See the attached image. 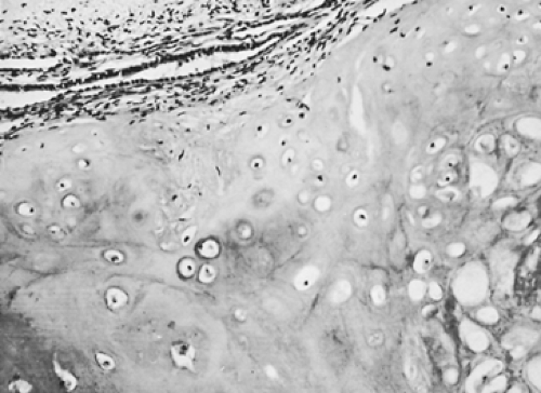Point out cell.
I'll list each match as a JSON object with an SVG mask.
<instances>
[{
    "instance_id": "cell-1",
    "label": "cell",
    "mask_w": 541,
    "mask_h": 393,
    "mask_svg": "<svg viewBox=\"0 0 541 393\" xmlns=\"http://www.w3.org/2000/svg\"><path fill=\"white\" fill-rule=\"evenodd\" d=\"M453 289L456 297L465 305H477L487 295L488 277L485 267L471 263L462 267L457 273Z\"/></svg>"
},
{
    "instance_id": "cell-2",
    "label": "cell",
    "mask_w": 541,
    "mask_h": 393,
    "mask_svg": "<svg viewBox=\"0 0 541 393\" xmlns=\"http://www.w3.org/2000/svg\"><path fill=\"white\" fill-rule=\"evenodd\" d=\"M538 339V333L529 330H515L503 338V347L510 350L513 359H521L527 353L529 346L534 345Z\"/></svg>"
},
{
    "instance_id": "cell-3",
    "label": "cell",
    "mask_w": 541,
    "mask_h": 393,
    "mask_svg": "<svg viewBox=\"0 0 541 393\" xmlns=\"http://www.w3.org/2000/svg\"><path fill=\"white\" fill-rule=\"evenodd\" d=\"M513 258L508 254H500L495 257L491 269L497 282V289L501 293L510 292L513 284Z\"/></svg>"
},
{
    "instance_id": "cell-4",
    "label": "cell",
    "mask_w": 541,
    "mask_h": 393,
    "mask_svg": "<svg viewBox=\"0 0 541 393\" xmlns=\"http://www.w3.org/2000/svg\"><path fill=\"white\" fill-rule=\"evenodd\" d=\"M460 336L466 346L474 352H483L489 346L487 334L472 321H462L460 324Z\"/></svg>"
},
{
    "instance_id": "cell-5",
    "label": "cell",
    "mask_w": 541,
    "mask_h": 393,
    "mask_svg": "<svg viewBox=\"0 0 541 393\" xmlns=\"http://www.w3.org/2000/svg\"><path fill=\"white\" fill-rule=\"evenodd\" d=\"M501 368L502 363L498 360H486V361L482 362L469 376L468 380H466V389L468 391H474V388L481 384L485 377L499 373Z\"/></svg>"
},
{
    "instance_id": "cell-6",
    "label": "cell",
    "mask_w": 541,
    "mask_h": 393,
    "mask_svg": "<svg viewBox=\"0 0 541 393\" xmlns=\"http://www.w3.org/2000/svg\"><path fill=\"white\" fill-rule=\"evenodd\" d=\"M106 306L112 311H118L127 306L129 301L128 294L119 288H110L105 292Z\"/></svg>"
},
{
    "instance_id": "cell-7",
    "label": "cell",
    "mask_w": 541,
    "mask_h": 393,
    "mask_svg": "<svg viewBox=\"0 0 541 393\" xmlns=\"http://www.w3.org/2000/svg\"><path fill=\"white\" fill-rule=\"evenodd\" d=\"M52 364H53V372L56 377L59 378V380L61 381L64 389L66 391L75 390L78 384V380L75 377V375L72 374L70 371L65 370L64 367H62V365L56 360V356H54L53 358Z\"/></svg>"
},
{
    "instance_id": "cell-8",
    "label": "cell",
    "mask_w": 541,
    "mask_h": 393,
    "mask_svg": "<svg viewBox=\"0 0 541 393\" xmlns=\"http://www.w3.org/2000/svg\"><path fill=\"white\" fill-rule=\"evenodd\" d=\"M172 357L177 364L190 366L194 359V349L187 345H179L172 348Z\"/></svg>"
},
{
    "instance_id": "cell-9",
    "label": "cell",
    "mask_w": 541,
    "mask_h": 393,
    "mask_svg": "<svg viewBox=\"0 0 541 393\" xmlns=\"http://www.w3.org/2000/svg\"><path fill=\"white\" fill-rule=\"evenodd\" d=\"M432 255L428 251H421L416 255L414 259V269L418 273L428 272L432 267Z\"/></svg>"
},
{
    "instance_id": "cell-10",
    "label": "cell",
    "mask_w": 541,
    "mask_h": 393,
    "mask_svg": "<svg viewBox=\"0 0 541 393\" xmlns=\"http://www.w3.org/2000/svg\"><path fill=\"white\" fill-rule=\"evenodd\" d=\"M428 286L421 280H413L408 286V295L412 300L420 301L427 295Z\"/></svg>"
},
{
    "instance_id": "cell-11",
    "label": "cell",
    "mask_w": 541,
    "mask_h": 393,
    "mask_svg": "<svg viewBox=\"0 0 541 393\" xmlns=\"http://www.w3.org/2000/svg\"><path fill=\"white\" fill-rule=\"evenodd\" d=\"M477 318L485 324H495L499 320V313L493 307H484L478 311Z\"/></svg>"
},
{
    "instance_id": "cell-12",
    "label": "cell",
    "mask_w": 541,
    "mask_h": 393,
    "mask_svg": "<svg viewBox=\"0 0 541 393\" xmlns=\"http://www.w3.org/2000/svg\"><path fill=\"white\" fill-rule=\"evenodd\" d=\"M95 360L96 363L102 368L104 372H111L115 368V360L108 353L101 351L95 352Z\"/></svg>"
},
{
    "instance_id": "cell-13",
    "label": "cell",
    "mask_w": 541,
    "mask_h": 393,
    "mask_svg": "<svg viewBox=\"0 0 541 393\" xmlns=\"http://www.w3.org/2000/svg\"><path fill=\"white\" fill-rule=\"evenodd\" d=\"M528 377L536 388H540V359L536 358L529 363Z\"/></svg>"
},
{
    "instance_id": "cell-14",
    "label": "cell",
    "mask_w": 541,
    "mask_h": 393,
    "mask_svg": "<svg viewBox=\"0 0 541 393\" xmlns=\"http://www.w3.org/2000/svg\"><path fill=\"white\" fill-rule=\"evenodd\" d=\"M9 390L14 393H29L32 384L24 379H15L9 383Z\"/></svg>"
},
{
    "instance_id": "cell-15",
    "label": "cell",
    "mask_w": 541,
    "mask_h": 393,
    "mask_svg": "<svg viewBox=\"0 0 541 393\" xmlns=\"http://www.w3.org/2000/svg\"><path fill=\"white\" fill-rule=\"evenodd\" d=\"M505 383H506V379L504 376H500V377H496L495 379L491 380L486 388L483 390L484 392H499V391H502L503 388L505 387Z\"/></svg>"
},
{
    "instance_id": "cell-16",
    "label": "cell",
    "mask_w": 541,
    "mask_h": 393,
    "mask_svg": "<svg viewBox=\"0 0 541 393\" xmlns=\"http://www.w3.org/2000/svg\"><path fill=\"white\" fill-rule=\"evenodd\" d=\"M104 258L113 264H120L124 260V255L116 250H110L104 253Z\"/></svg>"
},
{
    "instance_id": "cell-17",
    "label": "cell",
    "mask_w": 541,
    "mask_h": 393,
    "mask_svg": "<svg viewBox=\"0 0 541 393\" xmlns=\"http://www.w3.org/2000/svg\"><path fill=\"white\" fill-rule=\"evenodd\" d=\"M429 296L434 300H439L443 297V290L436 282H431L428 285Z\"/></svg>"
},
{
    "instance_id": "cell-18",
    "label": "cell",
    "mask_w": 541,
    "mask_h": 393,
    "mask_svg": "<svg viewBox=\"0 0 541 393\" xmlns=\"http://www.w3.org/2000/svg\"><path fill=\"white\" fill-rule=\"evenodd\" d=\"M465 249H464V245L463 244H460V243H457V244H453L450 245V247L448 248V254L449 256L452 257H459L461 256L462 254L464 253Z\"/></svg>"
},
{
    "instance_id": "cell-19",
    "label": "cell",
    "mask_w": 541,
    "mask_h": 393,
    "mask_svg": "<svg viewBox=\"0 0 541 393\" xmlns=\"http://www.w3.org/2000/svg\"><path fill=\"white\" fill-rule=\"evenodd\" d=\"M458 376H459V374H458V371L456 370V368L450 367L445 372L444 379L449 384H455L458 381Z\"/></svg>"
},
{
    "instance_id": "cell-20",
    "label": "cell",
    "mask_w": 541,
    "mask_h": 393,
    "mask_svg": "<svg viewBox=\"0 0 541 393\" xmlns=\"http://www.w3.org/2000/svg\"><path fill=\"white\" fill-rule=\"evenodd\" d=\"M435 311H436V308L434 307V306H432V305H430V306L424 307V309H423V311H422V313H423L424 317L429 318V317H431L433 313H435Z\"/></svg>"
}]
</instances>
